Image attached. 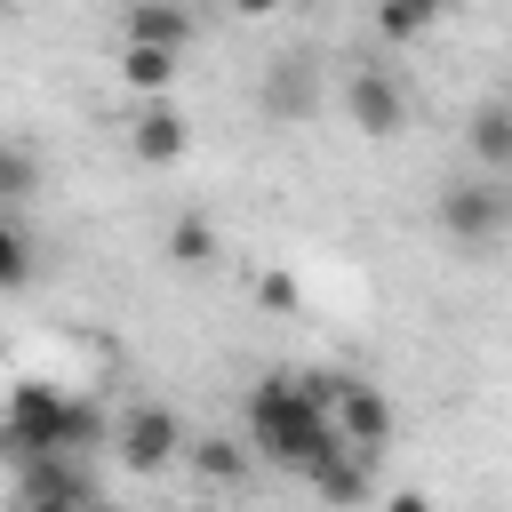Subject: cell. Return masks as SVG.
Returning a JSON list of instances; mask_svg holds the SVG:
<instances>
[{"instance_id":"obj_6","label":"cell","mask_w":512,"mask_h":512,"mask_svg":"<svg viewBox=\"0 0 512 512\" xmlns=\"http://www.w3.org/2000/svg\"><path fill=\"white\" fill-rule=\"evenodd\" d=\"M392 400L376 392V384H360V376H344V400H336V432H344V448L352 456H376L384 440H392Z\"/></svg>"},{"instance_id":"obj_18","label":"cell","mask_w":512,"mask_h":512,"mask_svg":"<svg viewBox=\"0 0 512 512\" xmlns=\"http://www.w3.org/2000/svg\"><path fill=\"white\" fill-rule=\"evenodd\" d=\"M256 304H264V312H296L304 296H296V280H288V272H256Z\"/></svg>"},{"instance_id":"obj_15","label":"cell","mask_w":512,"mask_h":512,"mask_svg":"<svg viewBox=\"0 0 512 512\" xmlns=\"http://www.w3.org/2000/svg\"><path fill=\"white\" fill-rule=\"evenodd\" d=\"M440 16L424 8V0H400V8H376V40H424Z\"/></svg>"},{"instance_id":"obj_11","label":"cell","mask_w":512,"mask_h":512,"mask_svg":"<svg viewBox=\"0 0 512 512\" xmlns=\"http://www.w3.org/2000/svg\"><path fill=\"white\" fill-rule=\"evenodd\" d=\"M312 496H320V504H336V512L368 504V496H376V480H368V456H352V448H344L336 464H320V472H312Z\"/></svg>"},{"instance_id":"obj_8","label":"cell","mask_w":512,"mask_h":512,"mask_svg":"<svg viewBox=\"0 0 512 512\" xmlns=\"http://www.w3.org/2000/svg\"><path fill=\"white\" fill-rule=\"evenodd\" d=\"M128 152H136L144 168H176V160L192 152V120H184L176 104H144V112L128 120Z\"/></svg>"},{"instance_id":"obj_20","label":"cell","mask_w":512,"mask_h":512,"mask_svg":"<svg viewBox=\"0 0 512 512\" xmlns=\"http://www.w3.org/2000/svg\"><path fill=\"white\" fill-rule=\"evenodd\" d=\"M16 512H80V504H64V496H24Z\"/></svg>"},{"instance_id":"obj_17","label":"cell","mask_w":512,"mask_h":512,"mask_svg":"<svg viewBox=\"0 0 512 512\" xmlns=\"http://www.w3.org/2000/svg\"><path fill=\"white\" fill-rule=\"evenodd\" d=\"M0 192H8V200L32 192V152H24V144H0Z\"/></svg>"},{"instance_id":"obj_13","label":"cell","mask_w":512,"mask_h":512,"mask_svg":"<svg viewBox=\"0 0 512 512\" xmlns=\"http://www.w3.org/2000/svg\"><path fill=\"white\" fill-rule=\"evenodd\" d=\"M184 456H192V472H200L208 488H232V480L248 472V448H240L232 432H200V440H192Z\"/></svg>"},{"instance_id":"obj_1","label":"cell","mask_w":512,"mask_h":512,"mask_svg":"<svg viewBox=\"0 0 512 512\" xmlns=\"http://www.w3.org/2000/svg\"><path fill=\"white\" fill-rule=\"evenodd\" d=\"M248 440H256V456L264 464H280V472H320V464H336L344 456V432H336V416L312 400V384L304 376H288V368H272V376H256V392H248Z\"/></svg>"},{"instance_id":"obj_2","label":"cell","mask_w":512,"mask_h":512,"mask_svg":"<svg viewBox=\"0 0 512 512\" xmlns=\"http://www.w3.org/2000/svg\"><path fill=\"white\" fill-rule=\"evenodd\" d=\"M0 448H8V464H16V472L48 464V456H72V392H56V384H40V376L8 384Z\"/></svg>"},{"instance_id":"obj_14","label":"cell","mask_w":512,"mask_h":512,"mask_svg":"<svg viewBox=\"0 0 512 512\" xmlns=\"http://www.w3.org/2000/svg\"><path fill=\"white\" fill-rule=\"evenodd\" d=\"M168 264L176 272H208L216 264V224L208 216H176L168 224Z\"/></svg>"},{"instance_id":"obj_5","label":"cell","mask_w":512,"mask_h":512,"mask_svg":"<svg viewBox=\"0 0 512 512\" xmlns=\"http://www.w3.org/2000/svg\"><path fill=\"white\" fill-rule=\"evenodd\" d=\"M344 112H352L360 136H400V128H408V88H400L384 64H360V72L344 80Z\"/></svg>"},{"instance_id":"obj_12","label":"cell","mask_w":512,"mask_h":512,"mask_svg":"<svg viewBox=\"0 0 512 512\" xmlns=\"http://www.w3.org/2000/svg\"><path fill=\"white\" fill-rule=\"evenodd\" d=\"M472 160H480L496 184L512 176V104H480V112H472Z\"/></svg>"},{"instance_id":"obj_10","label":"cell","mask_w":512,"mask_h":512,"mask_svg":"<svg viewBox=\"0 0 512 512\" xmlns=\"http://www.w3.org/2000/svg\"><path fill=\"white\" fill-rule=\"evenodd\" d=\"M176 72H184L176 48H120V88H136V96H152V104L176 88Z\"/></svg>"},{"instance_id":"obj_4","label":"cell","mask_w":512,"mask_h":512,"mask_svg":"<svg viewBox=\"0 0 512 512\" xmlns=\"http://www.w3.org/2000/svg\"><path fill=\"white\" fill-rule=\"evenodd\" d=\"M432 216H440V232H448V240H496V232L512 224V184H496V176L448 184Z\"/></svg>"},{"instance_id":"obj_19","label":"cell","mask_w":512,"mask_h":512,"mask_svg":"<svg viewBox=\"0 0 512 512\" xmlns=\"http://www.w3.org/2000/svg\"><path fill=\"white\" fill-rule=\"evenodd\" d=\"M384 512H432L424 488H384Z\"/></svg>"},{"instance_id":"obj_7","label":"cell","mask_w":512,"mask_h":512,"mask_svg":"<svg viewBox=\"0 0 512 512\" xmlns=\"http://www.w3.org/2000/svg\"><path fill=\"white\" fill-rule=\"evenodd\" d=\"M256 104H264L272 120H312V112H320V64H312V56H280V64L264 72Z\"/></svg>"},{"instance_id":"obj_3","label":"cell","mask_w":512,"mask_h":512,"mask_svg":"<svg viewBox=\"0 0 512 512\" xmlns=\"http://www.w3.org/2000/svg\"><path fill=\"white\" fill-rule=\"evenodd\" d=\"M112 456H120L128 472H168V464L184 456V424H176V408L136 400V408L120 416V432H112Z\"/></svg>"},{"instance_id":"obj_16","label":"cell","mask_w":512,"mask_h":512,"mask_svg":"<svg viewBox=\"0 0 512 512\" xmlns=\"http://www.w3.org/2000/svg\"><path fill=\"white\" fill-rule=\"evenodd\" d=\"M32 280V240H24V224L8 216L0 224V288H24Z\"/></svg>"},{"instance_id":"obj_9","label":"cell","mask_w":512,"mask_h":512,"mask_svg":"<svg viewBox=\"0 0 512 512\" xmlns=\"http://www.w3.org/2000/svg\"><path fill=\"white\" fill-rule=\"evenodd\" d=\"M120 48H192V8H176V0H136L128 8V24H120Z\"/></svg>"},{"instance_id":"obj_21","label":"cell","mask_w":512,"mask_h":512,"mask_svg":"<svg viewBox=\"0 0 512 512\" xmlns=\"http://www.w3.org/2000/svg\"><path fill=\"white\" fill-rule=\"evenodd\" d=\"M80 512H120V504H112V496H96V504H80Z\"/></svg>"}]
</instances>
